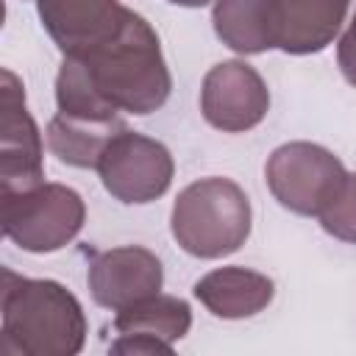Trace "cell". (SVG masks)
I'll list each match as a JSON object with an SVG mask.
<instances>
[{
    "label": "cell",
    "mask_w": 356,
    "mask_h": 356,
    "mask_svg": "<svg viewBox=\"0 0 356 356\" xmlns=\"http://www.w3.org/2000/svg\"><path fill=\"white\" fill-rule=\"evenodd\" d=\"M0 348L6 356H75L86 339L78 298L50 278H22L3 267Z\"/></svg>",
    "instance_id": "cell-1"
},
{
    "label": "cell",
    "mask_w": 356,
    "mask_h": 356,
    "mask_svg": "<svg viewBox=\"0 0 356 356\" xmlns=\"http://www.w3.org/2000/svg\"><path fill=\"white\" fill-rule=\"evenodd\" d=\"M78 58H83L103 100L117 111L150 114L170 97L172 78L161 42L150 22L131 8H125V17L111 39Z\"/></svg>",
    "instance_id": "cell-2"
},
{
    "label": "cell",
    "mask_w": 356,
    "mask_h": 356,
    "mask_svg": "<svg viewBox=\"0 0 356 356\" xmlns=\"http://www.w3.org/2000/svg\"><path fill=\"white\" fill-rule=\"evenodd\" d=\"M170 228L189 256L222 259L239 250L250 234V200L231 178L192 181L172 203Z\"/></svg>",
    "instance_id": "cell-3"
},
{
    "label": "cell",
    "mask_w": 356,
    "mask_h": 356,
    "mask_svg": "<svg viewBox=\"0 0 356 356\" xmlns=\"http://www.w3.org/2000/svg\"><path fill=\"white\" fill-rule=\"evenodd\" d=\"M0 200L3 234L28 253H53L70 245L86 220L83 197L64 184H39Z\"/></svg>",
    "instance_id": "cell-4"
},
{
    "label": "cell",
    "mask_w": 356,
    "mask_h": 356,
    "mask_svg": "<svg viewBox=\"0 0 356 356\" xmlns=\"http://www.w3.org/2000/svg\"><path fill=\"white\" fill-rule=\"evenodd\" d=\"M345 178V164L314 142H286L264 164V181L273 197L303 217H320L339 195Z\"/></svg>",
    "instance_id": "cell-5"
},
{
    "label": "cell",
    "mask_w": 356,
    "mask_h": 356,
    "mask_svg": "<svg viewBox=\"0 0 356 356\" xmlns=\"http://www.w3.org/2000/svg\"><path fill=\"white\" fill-rule=\"evenodd\" d=\"M95 170L106 192L120 203H150L170 189L175 164L159 139L122 128L106 145Z\"/></svg>",
    "instance_id": "cell-6"
},
{
    "label": "cell",
    "mask_w": 356,
    "mask_h": 356,
    "mask_svg": "<svg viewBox=\"0 0 356 356\" xmlns=\"http://www.w3.org/2000/svg\"><path fill=\"white\" fill-rule=\"evenodd\" d=\"M42 134L25 106L22 81L0 72V197L44 184Z\"/></svg>",
    "instance_id": "cell-7"
},
{
    "label": "cell",
    "mask_w": 356,
    "mask_h": 356,
    "mask_svg": "<svg viewBox=\"0 0 356 356\" xmlns=\"http://www.w3.org/2000/svg\"><path fill=\"white\" fill-rule=\"evenodd\" d=\"M270 108L264 78L245 61L214 64L200 83V111L209 125L225 134L256 128Z\"/></svg>",
    "instance_id": "cell-8"
},
{
    "label": "cell",
    "mask_w": 356,
    "mask_h": 356,
    "mask_svg": "<svg viewBox=\"0 0 356 356\" xmlns=\"http://www.w3.org/2000/svg\"><path fill=\"white\" fill-rule=\"evenodd\" d=\"M192 325V309L175 295H147L114 317V331L120 334L111 342V353L128 356H172V345L186 337Z\"/></svg>",
    "instance_id": "cell-9"
},
{
    "label": "cell",
    "mask_w": 356,
    "mask_h": 356,
    "mask_svg": "<svg viewBox=\"0 0 356 356\" xmlns=\"http://www.w3.org/2000/svg\"><path fill=\"white\" fill-rule=\"evenodd\" d=\"M89 292L97 306L120 312L147 295H156L164 284V270L156 253L139 245H122L97 253L86 273Z\"/></svg>",
    "instance_id": "cell-10"
},
{
    "label": "cell",
    "mask_w": 356,
    "mask_h": 356,
    "mask_svg": "<svg viewBox=\"0 0 356 356\" xmlns=\"http://www.w3.org/2000/svg\"><path fill=\"white\" fill-rule=\"evenodd\" d=\"M36 8L64 56H86L111 39L125 17L120 0H36Z\"/></svg>",
    "instance_id": "cell-11"
},
{
    "label": "cell",
    "mask_w": 356,
    "mask_h": 356,
    "mask_svg": "<svg viewBox=\"0 0 356 356\" xmlns=\"http://www.w3.org/2000/svg\"><path fill=\"white\" fill-rule=\"evenodd\" d=\"M273 295H275L273 278L239 264L211 270L195 284V298L214 317H222V320L253 317L270 306Z\"/></svg>",
    "instance_id": "cell-12"
},
{
    "label": "cell",
    "mask_w": 356,
    "mask_h": 356,
    "mask_svg": "<svg viewBox=\"0 0 356 356\" xmlns=\"http://www.w3.org/2000/svg\"><path fill=\"white\" fill-rule=\"evenodd\" d=\"M350 0H275L278 47L292 56L320 53L339 33Z\"/></svg>",
    "instance_id": "cell-13"
},
{
    "label": "cell",
    "mask_w": 356,
    "mask_h": 356,
    "mask_svg": "<svg viewBox=\"0 0 356 356\" xmlns=\"http://www.w3.org/2000/svg\"><path fill=\"white\" fill-rule=\"evenodd\" d=\"M214 33L236 53H264L278 47L275 0H214Z\"/></svg>",
    "instance_id": "cell-14"
},
{
    "label": "cell",
    "mask_w": 356,
    "mask_h": 356,
    "mask_svg": "<svg viewBox=\"0 0 356 356\" xmlns=\"http://www.w3.org/2000/svg\"><path fill=\"white\" fill-rule=\"evenodd\" d=\"M122 120H86V117H70V114H56L47 122V147L50 153L81 170L97 167L106 145L122 131Z\"/></svg>",
    "instance_id": "cell-15"
},
{
    "label": "cell",
    "mask_w": 356,
    "mask_h": 356,
    "mask_svg": "<svg viewBox=\"0 0 356 356\" xmlns=\"http://www.w3.org/2000/svg\"><path fill=\"white\" fill-rule=\"evenodd\" d=\"M56 106L61 114L86 117V120H120L117 108L103 100L92 75L78 56H64L56 75Z\"/></svg>",
    "instance_id": "cell-16"
},
{
    "label": "cell",
    "mask_w": 356,
    "mask_h": 356,
    "mask_svg": "<svg viewBox=\"0 0 356 356\" xmlns=\"http://www.w3.org/2000/svg\"><path fill=\"white\" fill-rule=\"evenodd\" d=\"M320 225L334 239L356 245V172H348L339 195L320 214Z\"/></svg>",
    "instance_id": "cell-17"
},
{
    "label": "cell",
    "mask_w": 356,
    "mask_h": 356,
    "mask_svg": "<svg viewBox=\"0 0 356 356\" xmlns=\"http://www.w3.org/2000/svg\"><path fill=\"white\" fill-rule=\"evenodd\" d=\"M337 61H339V70H342L345 81L350 86H356V11H353L350 25L345 28V33L337 42Z\"/></svg>",
    "instance_id": "cell-18"
},
{
    "label": "cell",
    "mask_w": 356,
    "mask_h": 356,
    "mask_svg": "<svg viewBox=\"0 0 356 356\" xmlns=\"http://www.w3.org/2000/svg\"><path fill=\"white\" fill-rule=\"evenodd\" d=\"M170 3H175V6H186V8H197V6H206V3H211V0H170Z\"/></svg>",
    "instance_id": "cell-19"
}]
</instances>
